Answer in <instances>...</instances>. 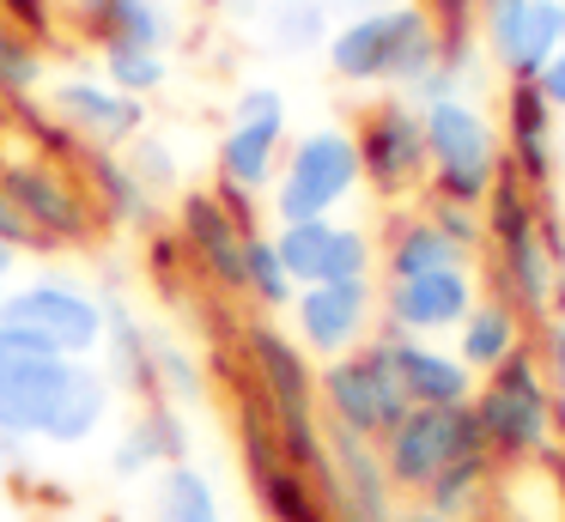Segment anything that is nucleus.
Segmentation results:
<instances>
[{
  "label": "nucleus",
  "mask_w": 565,
  "mask_h": 522,
  "mask_svg": "<svg viewBox=\"0 0 565 522\" xmlns=\"http://www.w3.org/2000/svg\"><path fill=\"white\" fill-rule=\"evenodd\" d=\"M110 376L92 359H62L0 328V432L25 444L79 449L110 419Z\"/></svg>",
  "instance_id": "f257e3e1"
},
{
  "label": "nucleus",
  "mask_w": 565,
  "mask_h": 522,
  "mask_svg": "<svg viewBox=\"0 0 565 522\" xmlns=\"http://www.w3.org/2000/svg\"><path fill=\"white\" fill-rule=\"evenodd\" d=\"M322 61L353 92H402L414 97L426 73L438 67V24L419 0H377L347 19H334Z\"/></svg>",
  "instance_id": "f03ea898"
},
{
  "label": "nucleus",
  "mask_w": 565,
  "mask_h": 522,
  "mask_svg": "<svg viewBox=\"0 0 565 522\" xmlns=\"http://www.w3.org/2000/svg\"><path fill=\"white\" fill-rule=\"evenodd\" d=\"M475 425H480V444L499 468H523V461H541L559 449V425H565V401L553 395L547 371L535 359V340L523 352L487 371L475 383Z\"/></svg>",
  "instance_id": "7ed1b4c3"
},
{
  "label": "nucleus",
  "mask_w": 565,
  "mask_h": 522,
  "mask_svg": "<svg viewBox=\"0 0 565 522\" xmlns=\"http://www.w3.org/2000/svg\"><path fill=\"white\" fill-rule=\"evenodd\" d=\"M426 109V194L431 201L487 206L492 182L504 170L499 116L480 97H431Z\"/></svg>",
  "instance_id": "20e7f679"
},
{
  "label": "nucleus",
  "mask_w": 565,
  "mask_h": 522,
  "mask_svg": "<svg viewBox=\"0 0 565 522\" xmlns=\"http://www.w3.org/2000/svg\"><path fill=\"white\" fill-rule=\"evenodd\" d=\"M359 189H365V177H359L353 128L317 121V128H305L292 146H286L280 177H274V189H268V213H274V225H292V219H334Z\"/></svg>",
  "instance_id": "39448f33"
},
{
  "label": "nucleus",
  "mask_w": 565,
  "mask_h": 522,
  "mask_svg": "<svg viewBox=\"0 0 565 522\" xmlns=\"http://www.w3.org/2000/svg\"><path fill=\"white\" fill-rule=\"evenodd\" d=\"M0 328L62 359H98L104 347V298L74 274H31L13 279L0 298Z\"/></svg>",
  "instance_id": "423d86ee"
},
{
  "label": "nucleus",
  "mask_w": 565,
  "mask_h": 522,
  "mask_svg": "<svg viewBox=\"0 0 565 522\" xmlns=\"http://www.w3.org/2000/svg\"><path fill=\"white\" fill-rule=\"evenodd\" d=\"M317 407H322V425H329V432L365 437V444H383V437L402 425L407 395H402V376H395V364H390L383 334H371L365 347L317 364Z\"/></svg>",
  "instance_id": "0eeeda50"
},
{
  "label": "nucleus",
  "mask_w": 565,
  "mask_h": 522,
  "mask_svg": "<svg viewBox=\"0 0 565 522\" xmlns=\"http://www.w3.org/2000/svg\"><path fill=\"white\" fill-rule=\"evenodd\" d=\"M359 177L383 206H414L426 194V109L402 92H377L353 116Z\"/></svg>",
  "instance_id": "6e6552de"
},
{
  "label": "nucleus",
  "mask_w": 565,
  "mask_h": 522,
  "mask_svg": "<svg viewBox=\"0 0 565 522\" xmlns=\"http://www.w3.org/2000/svg\"><path fill=\"white\" fill-rule=\"evenodd\" d=\"M237 449H244V473H249V492H256V510L268 522H334L329 498L317 492V480L298 461H286L268 407L244 383V364H237Z\"/></svg>",
  "instance_id": "1a4fd4ad"
},
{
  "label": "nucleus",
  "mask_w": 565,
  "mask_h": 522,
  "mask_svg": "<svg viewBox=\"0 0 565 522\" xmlns=\"http://www.w3.org/2000/svg\"><path fill=\"white\" fill-rule=\"evenodd\" d=\"M286 146H292L286 92L280 85H244V92L232 97V116H225L220 146H213V182H232V189H249V194L268 201Z\"/></svg>",
  "instance_id": "9d476101"
},
{
  "label": "nucleus",
  "mask_w": 565,
  "mask_h": 522,
  "mask_svg": "<svg viewBox=\"0 0 565 522\" xmlns=\"http://www.w3.org/2000/svg\"><path fill=\"white\" fill-rule=\"evenodd\" d=\"M0 194L55 243V249H86L98 237V213H92V194L79 182V170L55 164L38 152H7L0 158Z\"/></svg>",
  "instance_id": "9b49d317"
},
{
  "label": "nucleus",
  "mask_w": 565,
  "mask_h": 522,
  "mask_svg": "<svg viewBox=\"0 0 565 522\" xmlns=\"http://www.w3.org/2000/svg\"><path fill=\"white\" fill-rule=\"evenodd\" d=\"M480 444V425L475 407H407L402 425L377 444L383 473L402 498H426V486L438 480L444 468H456L462 456H475Z\"/></svg>",
  "instance_id": "f8f14e48"
},
{
  "label": "nucleus",
  "mask_w": 565,
  "mask_h": 522,
  "mask_svg": "<svg viewBox=\"0 0 565 522\" xmlns=\"http://www.w3.org/2000/svg\"><path fill=\"white\" fill-rule=\"evenodd\" d=\"M480 298L475 267H431L414 279H383L377 286V328L407 340H444L462 328V316Z\"/></svg>",
  "instance_id": "ddd939ff"
},
{
  "label": "nucleus",
  "mask_w": 565,
  "mask_h": 522,
  "mask_svg": "<svg viewBox=\"0 0 565 522\" xmlns=\"http://www.w3.org/2000/svg\"><path fill=\"white\" fill-rule=\"evenodd\" d=\"M43 104H50V116L62 121L86 152H122L128 140L147 134V104L116 92L104 73H86V67L43 85Z\"/></svg>",
  "instance_id": "4468645a"
},
{
  "label": "nucleus",
  "mask_w": 565,
  "mask_h": 522,
  "mask_svg": "<svg viewBox=\"0 0 565 522\" xmlns=\"http://www.w3.org/2000/svg\"><path fill=\"white\" fill-rule=\"evenodd\" d=\"M292 340L317 364L365 347L377 334V279H329V286H298L292 298Z\"/></svg>",
  "instance_id": "2eb2a0df"
},
{
  "label": "nucleus",
  "mask_w": 565,
  "mask_h": 522,
  "mask_svg": "<svg viewBox=\"0 0 565 522\" xmlns=\"http://www.w3.org/2000/svg\"><path fill=\"white\" fill-rule=\"evenodd\" d=\"M171 231L183 243L189 267H195L201 286H213L220 298H244V243L249 231L225 213V201L207 189H177V206H171Z\"/></svg>",
  "instance_id": "dca6fc26"
},
{
  "label": "nucleus",
  "mask_w": 565,
  "mask_h": 522,
  "mask_svg": "<svg viewBox=\"0 0 565 522\" xmlns=\"http://www.w3.org/2000/svg\"><path fill=\"white\" fill-rule=\"evenodd\" d=\"M274 249H280L292 286H329V279H371L377 267V237L353 219H292L274 225Z\"/></svg>",
  "instance_id": "f3484780"
},
{
  "label": "nucleus",
  "mask_w": 565,
  "mask_h": 522,
  "mask_svg": "<svg viewBox=\"0 0 565 522\" xmlns=\"http://www.w3.org/2000/svg\"><path fill=\"white\" fill-rule=\"evenodd\" d=\"M499 140H504V170H511L523 189L535 194H553L559 182V116L553 104L535 92V79H504V97H499Z\"/></svg>",
  "instance_id": "a211bd4d"
},
{
  "label": "nucleus",
  "mask_w": 565,
  "mask_h": 522,
  "mask_svg": "<svg viewBox=\"0 0 565 522\" xmlns=\"http://www.w3.org/2000/svg\"><path fill=\"white\" fill-rule=\"evenodd\" d=\"M480 55L499 79H535L553 61L559 36V7L553 0H499V7H480Z\"/></svg>",
  "instance_id": "6ab92c4d"
},
{
  "label": "nucleus",
  "mask_w": 565,
  "mask_h": 522,
  "mask_svg": "<svg viewBox=\"0 0 565 522\" xmlns=\"http://www.w3.org/2000/svg\"><path fill=\"white\" fill-rule=\"evenodd\" d=\"M62 31H74L79 43L98 49H159L171 55L183 36V12L177 0H67Z\"/></svg>",
  "instance_id": "aec40b11"
},
{
  "label": "nucleus",
  "mask_w": 565,
  "mask_h": 522,
  "mask_svg": "<svg viewBox=\"0 0 565 522\" xmlns=\"http://www.w3.org/2000/svg\"><path fill=\"white\" fill-rule=\"evenodd\" d=\"M322 498H329L334 522H390L402 492H395L390 473H383L377 444L329 432V480H322Z\"/></svg>",
  "instance_id": "412c9836"
},
{
  "label": "nucleus",
  "mask_w": 565,
  "mask_h": 522,
  "mask_svg": "<svg viewBox=\"0 0 565 522\" xmlns=\"http://www.w3.org/2000/svg\"><path fill=\"white\" fill-rule=\"evenodd\" d=\"M383 334V328H377ZM390 347V364L402 376L407 407H468L475 401L480 376L456 359V347H438V340H407V334H383Z\"/></svg>",
  "instance_id": "4be33fe9"
},
{
  "label": "nucleus",
  "mask_w": 565,
  "mask_h": 522,
  "mask_svg": "<svg viewBox=\"0 0 565 522\" xmlns=\"http://www.w3.org/2000/svg\"><path fill=\"white\" fill-rule=\"evenodd\" d=\"M152 347H159V334H152L147 316H140L122 291H104V347H98L104 352V376H110V388L135 395L140 407L159 401V364H152Z\"/></svg>",
  "instance_id": "5701e85b"
},
{
  "label": "nucleus",
  "mask_w": 565,
  "mask_h": 522,
  "mask_svg": "<svg viewBox=\"0 0 565 522\" xmlns=\"http://www.w3.org/2000/svg\"><path fill=\"white\" fill-rule=\"evenodd\" d=\"M189 444H195L189 413L171 407V401H147V407L122 425V437H116L110 468H116V480H152L159 468L189 461Z\"/></svg>",
  "instance_id": "b1692460"
},
{
  "label": "nucleus",
  "mask_w": 565,
  "mask_h": 522,
  "mask_svg": "<svg viewBox=\"0 0 565 522\" xmlns=\"http://www.w3.org/2000/svg\"><path fill=\"white\" fill-rule=\"evenodd\" d=\"M79 182L92 194V213L104 231H159L164 225V201L122 164V152H86L79 158Z\"/></svg>",
  "instance_id": "393cba45"
},
{
  "label": "nucleus",
  "mask_w": 565,
  "mask_h": 522,
  "mask_svg": "<svg viewBox=\"0 0 565 522\" xmlns=\"http://www.w3.org/2000/svg\"><path fill=\"white\" fill-rule=\"evenodd\" d=\"M377 267H383V279H414V274H431V267H475V262L414 201V206H390L383 237H377Z\"/></svg>",
  "instance_id": "a878e982"
},
{
  "label": "nucleus",
  "mask_w": 565,
  "mask_h": 522,
  "mask_svg": "<svg viewBox=\"0 0 565 522\" xmlns=\"http://www.w3.org/2000/svg\"><path fill=\"white\" fill-rule=\"evenodd\" d=\"M529 340H535V328H529V322H523V316H516L504 298L480 291L475 310L462 316V328L450 334V347H456V359H462L475 376H487V371H499V364L511 359V352H523Z\"/></svg>",
  "instance_id": "bb28decb"
},
{
  "label": "nucleus",
  "mask_w": 565,
  "mask_h": 522,
  "mask_svg": "<svg viewBox=\"0 0 565 522\" xmlns=\"http://www.w3.org/2000/svg\"><path fill=\"white\" fill-rule=\"evenodd\" d=\"M140 522H225L220 486L195 468V461H177V468H159L147 486V516Z\"/></svg>",
  "instance_id": "cd10ccee"
},
{
  "label": "nucleus",
  "mask_w": 565,
  "mask_h": 522,
  "mask_svg": "<svg viewBox=\"0 0 565 522\" xmlns=\"http://www.w3.org/2000/svg\"><path fill=\"white\" fill-rule=\"evenodd\" d=\"M262 31L280 55H317L334 31V7L329 0H268L262 7Z\"/></svg>",
  "instance_id": "c85d7f7f"
},
{
  "label": "nucleus",
  "mask_w": 565,
  "mask_h": 522,
  "mask_svg": "<svg viewBox=\"0 0 565 522\" xmlns=\"http://www.w3.org/2000/svg\"><path fill=\"white\" fill-rule=\"evenodd\" d=\"M244 298L268 316L292 310V298H298L292 274H286L280 249H274V231H249V243H244Z\"/></svg>",
  "instance_id": "c756f323"
},
{
  "label": "nucleus",
  "mask_w": 565,
  "mask_h": 522,
  "mask_svg": "<svg viewBox=\"0 0 565 522\" xmlns=\"http://www.w3.org/2000/svg\"><path fill=\"white\" fill-rule=\"evenodd\" d=\"M50 85V49L0 19V97H38Z\"/></svg>",
  "instance_id": "7c9ffc66"
},
{
  "label": "nucleus",
  "mask_w": 565,
  "mask_h": 522,
  "mask_svg": "<svg viewBox=\"0 0 565 522\" xmlns=\"http://www.w3.org/2000/svg\"><path fill=\"white\" fill-rule=\"evenodd\" d=\"M98 73L116 85V92H128V97L147 104L152 92L171 85V55H159V49H98Z\"/></svg>",
  "instance_id": "2f4dec72"
},
{
  "label": "nucleus",
  "mask_w": 565,
  "mask_h": 522,
  "mask_svg": "<svg viewBox=\"0 0 565 522\" xmlns=\"http://www.w3.org/2000/svg\"><path fill=\"white\" fill-rule=\"evenodd\" d=\"M152 364H159V401H171V407H195V401L207 395V371H201V359L183 347V340L159 334Z\"/></svg>",
  "instance_id": "473e14b6"
},
{
  "label": "nucleus",
  "mask_w": 565,
  "mask_h": 522,
  "mask_svg": "<svg viewBox=\"0 0 565 522\" xmlns=\"http://www.w3.org/2000/svg\"><path fill=\"white\" fill-rule=\"evenodd\" d=\"M122 164L135 170V177L159 194V201L183 189V158H177V146L164 140V134H140V140H128L122 146Z\"/></svg>",
  "instance_id": "72a5a7b5"
},
{
  "label": "nucleus",
  "mask_w": 565,
  "mask_h": 522,
  "mask_svg": "<svg viewBox=\"0 0 565 522\" xmlns=\"http://www.w3.org/2000/svg\"><path fill=\"white\" fill-rule=\"evenodd\" d=\"M147 279L159 286V298L164 303H189L183 291H189V279H195V267H189V255H183V243H177V231L171 225H159V231H147Z\"/></svg>",
  "instance_id": "f704fd0d"
},
{
  "label": "nucleus",
  "mask_w": 565,
  "mask_h": 522,
  "mask_svg": "<svg viewBox=\"0 0 565 522\" xmlns=\"http://www.w3.org/2000/svg\"><path fill=\"white\" fill-rule=\"evenodd\" d=\"M419 206H426L431 225L480 267V249H487V213H480V206H462V201H431V194H419Z\"/></svg>",
  "instance_id": "c9c22d12"
},
{
  "label": "nucleus",
  "mask_w": 565,
  "mask_h": 522,
  "mask_svg": "<svg viewBox=\"0 0 565 522\" xmlns=\"http://www.w3.org/2000/svg\"><path fill=\"white\" fill-rule=\"evenodd\" d=\"M0 19L50 49L55 36H62V0H0Z\"/></svg>",
  "instance_id": "e433bc0d"
},
{
  "label": "nucleus",
  "mask_w": 565,
  "mask_h": 522,
  "mask_svg": "<svg viewBox=\"0 0 565 522\" xmlns=\"http://www.w3.org/2000/svg\"><path fill=\"white\" fill-rule=\"evenodd\" d=\"M426 7V19L438 24V36L444 43H456V36H480L475 24H480V0H419Z\"/></svg>",
  "instance_id": "4c0bfd02"
},
{
  "label": "nucleus",
  "mask_w": 565,
  "mask_h": 522,
  "mask_svg": "<svg viewBox=\"0 0 565 522\" xmlns=\"http://www.w3.org/2000/svg\"><path fill=\"white\" fill-rule=\"evenodd\" d=\"M0 243H7V249H19V255H55V243L43 237V231L31 225L25 213H19L7 194H0Z\"/></svg>",
  "instance_id": "58836bf2"
},
{
  "label": "nucleus",
  "mask_w": 565,
  "mask_h": 522,
  "mask_svg": "<svg viewBox=\"0 0 565 522\" xmlns=\"http://www.w3.org/2000/svg\"><path fill=\"white\" fill-rule=\"evenodd\" d=\"M535 359H541V371H547L553 395L565 401V316H547V322L535 328Z\"/></svg>",
  "instance_id": "ea45409f"
},
{
  "label": "nucleus",
  "mask_w": 565,
  "mask_h": 522,
  "mask_svg": "<svg viewBox=\"0 0 565 522\" xmlns=\"http://www.w3.org/2000/svg\"><path fill=\"white\" fill-rule=\"evenodd\" d=\"M535 92L547 97V104H553V116L565 121V43L553 49V61H547V67L535 73Z\"/></svg>",
  "instance_id": "a19ab883"
},
{
  "label": "nucleus",
  "mask_w": 565,
  "mask_h": 522,
  "mask_svg": "<svg viewBox=\"0 0 565 522\" xmlns=\"http://www.w3.org/2000/svg\"><path fill=\"white\" fill-rule=\"evenodd\" d=\"M390 522H462V516H444V510H431V504H419V498H407V504H395Z\"/></svg>",
  "instance_id": "79ce46f5"
},
{
  "label": "nucleus",
  "mask_w": 565,
  "mask_h": 522,
  "mask_svg": "<svg viewBox=\"0 0 565 522\" xmlns=\"http://www.w3.org/2000/svg\"><path fill=\"white\" fill-rule=\"evenodd\" d=\"M25 437H7V432H0V468H25Z\"/></svg>",
  "instance_id": "37998d69"
},
{
  "label": "nucleus",
  "mask_w": 565,
  "mask_h": 522,
  "mask_svg": "<svg viewBox=\"0 0 565 522\" xmlns=\"http://www.w3.org/2000/svg\"><path fill=\"white\" fill-rule=\"evenodd\" d=\"M19 279V249H7V243H0V298H7V286H13Z\"/></svg>",
  "instance_id": "c03bdc74"
},
{
  "label": "nucleus",
  "mask_w": 565,
  "mask_h": 522,
  "mask_svg": "<svg viewBox=\"0 0 565 522\" xmlns=\"http://www.w3.org/2000/svg\"><path fill=\"white\" fill-rule=\"evenodd\" d=\"M553 316H565V274H559V291H553Z\"/></svg>",
  "instance_id": "a18cd8bd"
},
{
  "label": "nucleus",
  "mask_w": 565,
  "mask_h": 522,
  "mask_svg": "<svg viewBox=\"0 0 565 522\" xmlns=\"http://www.w3.org/2000/svg\"><path fill=\"white\" fill-rule=\"evenodd\" d=\"M553 7H559V36H565V0H553Z\"/></svg>",
  "instance_id": "49530a36"
},
{
  "label": "nucleus",
  "mask_w": 565,
  "mask_h": 522,
  "mask_svg": "<svg viewBox=\"0 0 565 522\" xmlns=\"http://www.w3.org/2000/svg\"><path fill=\"white\" fill-rule=\"evenodd\" d=\"M480 7H499V0H480Z\"/></svg>",
  "instance_id": "de8ad7c7"
}]
</instances>
